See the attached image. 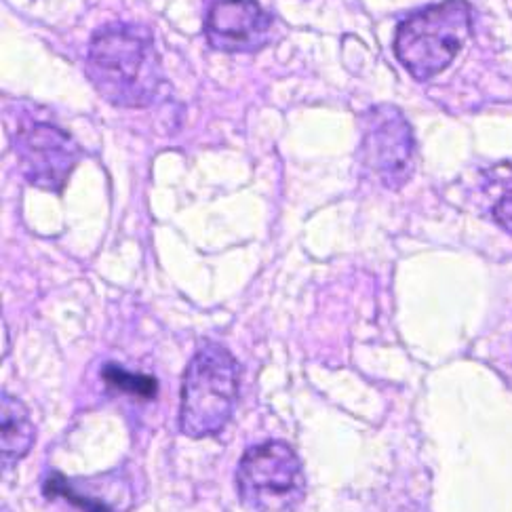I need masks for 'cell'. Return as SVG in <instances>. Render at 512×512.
I'll use <instances>...</instances> for the list:
<instances>
[{
	"mask_svg": "<svg viewBox=\"0 0 512 512\" xmlns=\"http://www.w3.org/2000/svg\"><path fill=\"white\" fill-rule=\"evenodd\" d=\"M85 70L97 93L118 108H148L165 87L152 34L137 24L116 22L97 30Z\"/></svg>",
	"mask_w": 512,
	"mask_h": 512,
	"instance_id": "1",
	"label": "cell"
},
{
	"mask_svg": "<svg viewBox=\"0 0 512 512\" xmlns=\"http://www.w3.org/2000/svg\"><path fill=\"white\" fill-rule=\"evenodd\" d=\"M241 365L213 340H203L186 367L180 395V430L190 439L218 435L239 399Z\"/></svg>",
	"mask_w": 512,
	"mask_h": 512,
	"instance_id": "2",
	"label": "cell"
},
{
	"mask_svg": "<svg viewBox=\"0 0 512 512\" xmlns=\"http://www.w3.org/2000/svg\"><path fill=\"white\" fill-rule=\"evenodd\" d=\"M468 36L470 5L443 0L405 19L397 30L395 55L416 81H428L451 66Z\"/></svg>",
	"mask_w": 512,
	"mask_h": 512,
	"instance_id": "3",
	"label": "cell"
},
{
	"mask_svg": "<svg viewBox=\"0 0 512 512\" xmlns=\"http://www.w3.org/2000/svg\"><path fill=\"white\" fill-rule=\"evenodd\" d=\"M236 489L247 512H295L306 496L302 460L285 441L253 445L236 468Z\"/></svg>",
	"mask_w": 512,
	"mask_h": 512,
	"instance_id": "4",
	"label": "cell"
},
{
	"mask_svg": "<svg viewBox=\"0 0 512 512\" xmlns=\"http://www.w3.org/2000/svg\"><path fill=\"white\" fill-rule=\"evenodd\" d=\"M361 156L367 171L388 190L403 188L416 167V137L395 106H373L363 125Z\"/></svg>",
	"mask_w": 512,
	"mask_h": 512,
	"instance_id": "5",
	"label": "cell"
},
{
	"mask_svg": "<svg viewBox=\"0 0 512 512\" xmlns=\"http://www.w3.org/2000/svg\"><path fill=\"white\" fill-rule=\"evenodd\" d=\"M19 167L34 188L62 192L70 173L81 161V148L72 137L51 123L19 125L13 137Z\"/></svg>",
	"mask_w": 512,
	"mask_h": 512,
	"instance_id": "6",
	"label": "cell"
},
{
	"mask_svg": "<svg viewBox=\"0 0 512 512\" xmlns=\"http://www.w3.org/2000/svg\"><path fill=\"white\" fill-rule=\"evenodd\" d=\"M272 30V15L258 0H218L205 19V34L222 53H255Z\"/></svg>",
	"mask_w": 512,
	"mask_h": 512,
	"instance_id": "7",
	"label": "cell"
},
{
	"mask_svg": "<svg viewBox=\"0 0 512 512\" xmlns=\"http://www.w3.org/2000/svg\"><path fill=\"white\" fill-rule=\"evenodd\" d=\"M43 494L47 502L66 504L74 512H127L131 504V485L118 472L83 479L51 472Z\"/></svg>",
	"mask_w": 512,
	"mask_h": 512,
	"instance_id": "8",
	"label": "cell"
},
{
	"mask_svg": "<svg viewBox=\"0 0 512 512\" xmlns=\"http://www.w3.org/2000/svg\"><path fill=\"white\" fill-rule=\"evenodd\" d=\"M36 441V428L28 407L17 397L3 392L0 397V460L3 470L13 468Z\"/></svg>",
	"mask_w": 512,
	"mask_h": 512,
	"instance_id": "9",
	"label": "cell"
},
{
	"mask_svg": "<svg viewBox=\"0 0 512 512\" xmlns=\"http://www.w3.org/2000/svg\"><path fill=\"white\" fill-rule=\"evenodd\" d=\"M102 378L114 388L121 390L125 395H133L140 399H152L159 390V384L152 376H144V373H129L121 365L108 363L102 371Z\"/></svg>",
	"mask_w": 512,
	"mask_h": 512,
	"instance_id": "10",
	"label": "cell"
},
{
	"mask_svg": "<svg viewBox=\"0 0 512 512\" xmlns=\"http://www.w3.org/2000/svg\"><path fill=\"white\" fill-rule=\"evenodd\" d=\"M494 220L498 226H502L506 232L512 234V190L506 192L502 199L494 207Z\"/></svg>",
	"mask_w": 512,
	"mask_h": 512,
	"instance_id": "11",
	"label": "cell"
}]
</instances>
